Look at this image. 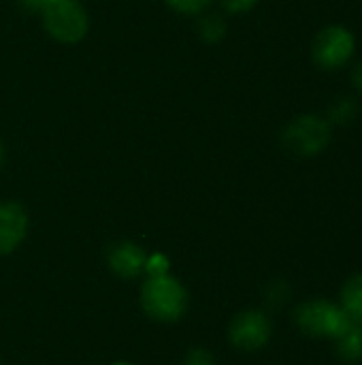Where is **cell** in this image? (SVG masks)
<instances>
[{
	"mask_svg": "<svg viewBox=\"0 0 362 365\" xmlns=\"http://www.w3.org/2000/svg\"><path fill=\"white\" fill-rule=\"evenodd\" d=\"M294 327L312 340L339 338L354 321L344 312V308L329 297H309L301 302L292 312Z\"/></svg>",
	"mask_w": 362,
	"mask_h": 365,
	"instance_id": "obj_1",
	"label": "cell"
},
{
	"mask_svg": "<svg viewBox=\"0 0 362 365\" xmlns=\"http://www.w3.org/2000/svg\"><path fill=\"white\" fill-rule=\"evenodd\" d=\"M190 306L188 289L175 276L147 278L141 287V308L158 323H177Z\"/></svg>",
	"mask_w": 362,
	"mask_h": 365,
	"instance_id": "obj_2",
	"label": "cell"
},
{
	"mask_svg": "<svg viewBox=\"0 0 362 365\" xmlns=\"http://www.w3.org/2000/svg\"><path fill=\"white\" fill-rule=\"evenodd\" d=\"M333 141V126L324 115L301 113L294 115L282 130V145L297 158H316L329 150Z\"/></svg>",
	"mask_w": 362,
	"mask_h": 365,
	"instance_id": "obj_3",
	"label": "cell"
},
{
	"mask_svg": "<svg viewBox=\"0 0 362 365\" xmlns=\"http://www.w3.org/2000/svg\"><path fill=\"white\" fill-rule=\"evenodd\" d=\"M356 49L358 41L352 28L344 24H329L316 32L309 47V56L320 71L335 73L346 68L354 60Z\"/></svg>",
	"mask_w": 362,
	"mask_h": 365,
	"instance_id": "obj_4",
	"label": "cell"
},
{
	"mask_svg": "<svg viewBox=\"0 0 362 365\" xmlns=\"http://www.w3.org/2000/svg\"><path fill=\"white\" fill-rule=\"evenodd\" d=\"M41 13L47 34L58 43H79L90 30L87 11L79 0H53Z\"/></svg>",
	"mask_w": 362,
	"mask_h": 365,
	"instance_id": "obj_5",
	"label": "cell"
},
{
	"mask_svg": "<svg viewBox=\"0 0 362 365\" xmlns=\"http://www.w3.org/2000/svg\"><path fill=\"white\" fill-rule=\"evenodd\" d=\"M273 338V323L265 310L250 308L233 317L228 325V340L241 353H258Z\"/></svg>",
	"mask_w": 362,
	"mask_h": 365,
	"instance_id": "obj_6",
	"label": "cell"
},
{
	"mask_svg": "<svg viewBox=\"0 0 362 365\" xmlns=\"http://www.w3.org/2000/svg\"><path fill=\"white\" fill-rule=\"evenodd\" d=\"M28 212L17 201L0 203V257L15 252L28 235Z\"/></svg>",
	"mask_w": 362,
	"mask_h": 365,
	"instance_id": "obj_7",
	"label": "cell"
},
{
	"mask_svg": "<svg viewBox=\"0 0 362 365\" xmlns=\"http://www.w3.org/2000/svg\"><path fill=\"white\" fill-rule=\"evenodd\" d=\"M145 259H147V252L143 250V246L134 242H115L107 250L109 269L115 276L126 278V280H132L143 274Z\"/></svg>",
	"mask_w": 362,
	"mask_h": 365,
	"instance_id": "obj_8",
	"label": "cell"
},
{
	"mask_svg": "<svg viewBox=\"0 0 362 365\" xmlns=\"http://www.w3.org/2000/svg\"><path fill=\"white\" fill-rule=\"evenodd\" d=\"M333 353L344 364H361L362 361V325L352 323L339 338L333 342Z\"/></svg>",
	"mask_w": 362,
	"mask_h": 365,
	"instance_id": "obj_9",
	"label": "cell"
},
{
	"mask_svg": "<svg viewBox=\"0 0 362 365\" xmlns=\"http://www.w3.org/2000/svg\"><path fill=\"white\" fill-rule=\"evenodd\" d=\"M344 312L354 321L362 325V269L346 278L339 291V302H337Z\"/></svg>",
	"mask_w": 362,
	"mask_h": 365,
	"instance_id": "obj_10",
	"label": "cell"
},
{
	"mask_svg": "<svg viewBox=\"0 0 362 365\" xmlns=\"http://www.w3.org/2000/svg\"><path fill=\"white\" fill-rule=\"evenodd\" d=\"M358 113H361L358 101H356L354 96L344 94V96H337V98L329 105L324 118L329 120L331 126H350V124L358 118Z\"/></svg>",
	"mask_w": 362,
	"mask_h": 365,
	"instance_id": "obj_11",
	"label": "cell"
},
{
	"mask_svg": "<svg viewBox=\"0 0 362 365\" xmlns=\"http://www.w3.org/2000/svg\"><path fill=\"white\" fill-rule=\"evenodd\" d=\"M226 30H228V24L220 13H201L196 32L203 43H209V45L220 43L226 36Z\"/></svg>",
	"mask_w": 362,
	"mask_h": 365,
	"instance_id": "obj_12",
	"label": "cell"
},
{
	"mask_svg": "<svg viewBox=\"0 0 362 365\" xmlns=\"http://www.w3.org/2000/svg\"><path fill=\"white\" fill-rule=\"evenodd\" d=\"M213 0H164V4L179 15H201L211 6Z\"/></svg>",
	"mask_w": 362,
	"mask_h": 365,
	"instance_id": "obj_13",
	"label": "cell"
},
{
	"mask_svg": "<svg viewBox=\"0 0 362 365\" xmlns=\"http://www.w3.org/2000/svg\"><path fill=\"white\" fill-rule=\"evenodd\" d=\"M147 278H160V276H169L171 274V261L166 255L162 252H154V255H147L145 259V269Z\"/></svg>",
	"mask_w": 362,
	"mask_h": 365,
	"instance_id": "obj_14",
	"label": "cell"
},
{
	"mask_svg": "<svg viewBox=\"0 0 362 365\" xmlns=\"http://www.w3.org/2000/svg\"><path fill=\"white\" fill-rule=\"evenodd\" d=\"M290 284L286 282V280H273L269 287H267V293H265V297H267V302L271 304V306H275V308H280V306H284L288 299H290Z\"/></svg>",
	"mask_w": 362,
	"mask_h": 365,
	"instance_id": "obj_15",
	"label": "cell"
},
{
	"mask_svg": "<svg viewBox=\"0 0 362 365\" xmlns=\"http://www.w3.org/2000/svg\"><path fill=\"white\" fill-rule=\"evenodd\" d=\"M183 365H218V364H215V357H213V353H211V351H207V349H192V351H188Z\"/></svg>",
	"mask_w": 362,
	"mask_h": 365,
	"instance_id": "obj_16",
	"label": "cell"
},
{
	"mask_svg": "<svg viewBox=\"0 0 362 365\" xmlns=\"http://www.w3.org/2000/svg\"><path fill=\"white\" fill-rule=\"evenodd\" d=\"M224 11L230 15H241V13H250L254 6H258L260 0H220Z\"/></svg>",
	"mask_w": 362,
	"mask_h": 365,
	"instance_id": "obj_17",
	"label": "cell"
},
{
	"mask_svg": "<svg viewBox=\"0 0 362 365\" xmlns=\"http://www.w3.org/2000/svg\"><path fill=\"white\" fill-rule=\"evenodd\" d=\"M350 81L354 86V90L362 94V60H358L354 66H352V73H350Z\"/></svg>",
	"mask_w": 362,
	"mask_h": 365,
	"instance_id": "obj_18",
	"label": "cell"
},
{
	"mask_svg": "<svg viewBox=\"0 0 362 365\" xmlns=\"http://www.w3.org/2000/svg\"><path fill=\"white\" fill-rule=\"evenodd\" d=\"M49 2H53V0H19V4L30 11H43Z\"/></svg>",
	"mask_w": 362,
	"mask_h": 365,
	"instance_id": "obj_19",
	"label": "cell"
},
{
	"mask_svg": "<svg viewBox=\"0 0 362 365\" xmlns=\"http://www.w3.org/2000/svg\"><path fill=\"white\" fill-rule=\"evenodd\" d=\"M2 165H4V148L0 143V169H2Z\"/></svg>",
	"mask_w": 362,
	"mask_h": 365,
	"instance_id": "obj_20",
	"label": "cell"
},
{
	"mask_svg": "<svg viewBox=\"0 0 362 365\" xmlns=\"http://www.w3.org/2000/svg\"><path fill=\"white\" fill-rule=\"evenodd\" d=\"M113 365H134V364H130V361H115Z\"/></svg>",
	"mask_w": 362,
	"mask_h": 365,
	"instance_id": "obj_21",
	"label": "cell"
}]
</instances>
